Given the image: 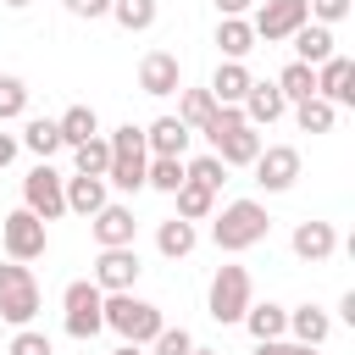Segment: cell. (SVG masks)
<instances>
[{
    "label": "cell",
    "mask_w": 355,
    "mask_h": 355,
    "mask_svg": "<svg viewBox=\"0 0 355 355\" xmlns=\"http://www.w3.org/2000/svg\"><path fill=\"white\" fill-rule=\"evenodd\" d=\"M316 94L333 105H355V61L349 55H327L316 67Z\"/></svg>",
    "instance_id": "obj_13"
},
{
    "label": "cell",
    "mask_w": 355,
    "mask_h": 355,
    "mask_svg": "<svg viewBox=\"0 0 355 355\" xmlns=\"http://www.w3.org/2000/svg\"><path fill=\"white\" fill-rule=\"evenodd\" d=\"M211 155H216L222 166H250V161L261 155V133H255L250 122H239V128H227V133L211 139Z\"/></svg>",
    "instance_id": "obj_15"
},
{
    "label": "cell",
    "mask_w": 355,
    "mask_h": 355,
    "mask_svg": "<svg viewBox=\"0 0 355 355\" xmlns=\"http://www.w3.org/2000/svg\"><path fill=\"white\" fill-rule=\"evenodd\" d=\"M61 327H67V338H94L100 327H105V294H100V283L94 277H78V283H67L61 288Z\"/></svg>",
    "instance_id": "obj_3"
},
{
    "label": "cell",
    "mask_w": 355,
    "mask_h": 355,
    "mask_svg": "<svg viewBox=\"0 0 355 355\" xmlns=\"http://www.w3.org/2000/svg\"><path fill=\"white\" fill-rule=\"evenodd\" d=\"M250 166H255V183L266 194H288L300 183V150L294 144H261V155Z\"/></svg>",
    "instance_id": "obj_8"
},
{
    "label": "cell",
    "mask_w": 355,
    "mask_h": 355,
    "mask_svg": "<svg viewBox=\"0 0 355 355\" xmlns=\"http://www.w3.org/2000/svg\"><path fill=\"white\" fill-rule=\"evenodd\" d=\"M189 355H216V349H200V344H194V349H189Z\"/></svg>",
    "instance_id": "obj_47"
},
{
    "label": "cell",
    "mask_w": 355,
    "mask_h": 355,
    "mask_svg": "<svg viewBox=\"0 0 355 355\" xmlns=\"http://www.w3.org/2000/svg\"><path fill=\"white\" fill-rule=\"evenodd\" d=\"M183 178H194V183H205V189H222V183H227V166H222L216 155H194V161H183Z\"/></svg>",
    "instance_id": "obj_36"
},
{
    "label": "cell",
    "mask_w": 355,
    "mask_h": 355,
    "mask_svg": "<svg viewBox=\"0 0 355 355\" xmlns=\"http://www.w3.org/2000/svg\"><path fill=\"white\" fill-rule=\"evenodd\" d=\"M239 322L250 327V338H255V344H266V338H283V333H288V311H283L277 300H266V305H255V300H250V311H244Z\"/></svg>",
    "instance_id": "obj_22"
},
{
    "label": "cell",
    "mask_w": 355,
    "mask_h": 355,
    "mask_svg": "<svg viewBox=\"0 0 355 355\" xmlns=\"http://www.w3.org/2000/svg\"><path fill=\"white\" fill-rule=\"evenodd\" d=\"M17 144H22V150H33L39 161H50L55 150H67V144H61L55 116H28V122H22V133H17Z\"/></svg>",
    "instance_id": "obj_24"
},
{
    "label": "cell",
    "mask_w": 355,
    "mask_h": 355,
    "mask_svg": "<svg viewBox=\"0 0 355 355\" xmlns=\"http://www.w3.org/2000/svg\"><path fill=\"white\" fill-rule=\"evenodd\" d=\"M139 250L133 244H116V250H100L94 255V283H100V294H122V288H133L139 283Z\"/></svg>",
    "instance_id": "obj_10"
},
{
    "label": "cell",
    "mask_w": 355,
    "mask_h": 355,
    "mask_svg": "<svg viewBox=\"0 0 355 355\" xmlns=\"http://www.w3.org/2000/svg\"><path fill=\"white\" fill-rule=\"evenodd\" d=\"M305 11H311V22H344L349 17V0H305Z\"/></svg>",
    "instance_id": "obj_40"
},
{
    "label": "cell",
    "mask_w": 355,
    "mask_h": 355,
    "mask_svg": "<svg viewBox=\"0 0 355 355\" xmlns=\"http://www.w3.org/2000/svg\"><path fill=\"white\" fill-rule=\"evenodd\" d=\"M0 6H11V11H22V6H33V0H0Z\"/></svg>",
    "instance_id": "obj_46"
},
{
    "label": "cell",
    "mask_w": 355,
    "mask_h": 355,
    "mask_svg": "<svg viewBox=\"0 0 355 355\" xmlns=\"http://www.w3.org/2000/svg\"><path fill=\"white\" fill-rule=\"evenodd\" d=\"M239 111H244L250 128H272L277 116H288V100H283L277 83H250V94L239 100Z\"/></svg>",
    "instance_id": "obj_14"
},
{
    "label": "cell",
    "mask_w": 355,
    "mask_h": 355,
    "mask_svg": "<svg viewBox=\"0 0 355 355\" xmlns=\"http://www.w3.org/2000/svg\"><path fill=\"white\" fill-rule=\"evenodd\" d=\"M288 111H294L300 133H333V122H338V105L322 100V94H305V100H294Z\"/></svg>",
    "instance_id": "obj_27"
},
{
    "label": "cell",
    "mask_w": 355,
    "mask_h": 355,
    "mask_svg": "<svg viewBox=\"0 0 355 355\" xmlns=\"http://www.w3.org/2000/svg\"><path fill=\"white\" fill-rule=\"evenodd\" d=\"M105 327L122 333L128 344H150V338L166 327V316H161V305H150V300H139L133 288H122V294H105Z\"/></svg>",
    "instance_id": "obj_2"
},
{
    "label": "cell",
    "mask_w": 355,
    "mask_h": 355,
    "mask_svg": "<svg viewBox=\"0 0 355 355\" xmlns=\"http://www.w3.org/2000/svg\"><path fill=\"white\" fill-rule=\"evenodd\" d=\"M288 244H294V255H300V261L322 266V261L338 250V233H333V222H316V216H311V222H300V227H294V239H288Z\"/></svg>",
    "instance_id": "obj_16"
},
{
    "label": "cell",
    "mask_w": 355,
    "mask_h": 355,
    "mask_svg": "<svg viewBox=\"0 0 355 355\" xmlns=\"http://www.w3.org/2000/svg\"><path fill=\"white\" fill-rule=\"evenodd\" d=\"M17 150H22V144H17V133H0V172L17 161Z\"/></svg>",
    "instance_id": "obj_43"
},
{
    "label": "cell",
    "mask_w": 355,
    "mask_h": 355,
    "mask_svg": "<svg viewBox=\"0 0 355 355\" xmlns=\"http://www.w3.org/2000/svg\"><path fill=\"white\" fill-rule=\"evenodd\" d=\"M211 111H216L211 89H183V100H178V122H183L189 133H200V128L211 122Z\"/></svg>",
    "instance_id": "obj_32"
},
{
    "label": "cell",
    "mask_w": 355,
    "mask_h": 355,
    "mask_svg": "<svg viewBox=\"0 0 355 355\" xmlns=\"http://www.w3.org/2000/svg\"><path fill=\"white\" fill-rule=\"evenodd\" d=\"M22 205H28L39 222H55V216H67V178H61L50 161H39V166L22 178Z\"/></svg>",
    "instance_id": "obj_7"
},
{
    "label": "cell",
    "mask_w": 355,
    "mask_h": 355,
    "mask_svg": "<svg viewBox=\"0 0 355 355\" xmlns=\"http://www.w3.org/2000/svg\"><path fill=\"white\" fill-rule=\"evenodd\" d=\"M0 244H6V261H39L50 250V222H39L28 205H17L0 216Z\"/></svg>",
    "instance_id": "obj_6"
},
{
    "label": "cell",
    "mask_w": 355,
    "mask_h": 355,
    "mask_svg": "<svg viewBox=\"0 0 355 355\" xmlns=\"http://www.w3.org/2000/svg\"><path fill=\"white\" fill-rule=\"evenodd\" d=\"M178 183H183V155H150V166H144V189L172 194Z\"/></svg>",
    "instance_id": "obj_33"
},
{
    "label": "cell",
    "mask_w": 355,
    "mask_h": 355,
    "mask_svg": "<svg viewBox=\"0 0 355 355\" xmlns=\"http://www.w3.org/2000/svg\"><path fill=\"white\" fill-rule=\"evenodd\" d=\"M144 349H150V355H189V349H194V333H189V327H161Z\"/></svg>",
    "instance_id": "obj_37"
},
{
    "label": "cell",
    "mask_w": 355,
    "mask_h": 355,
    "mask_svg": "<svg viewBox=\"0 0 355 355\" xmlns=\"http://www.w3.org/2000/svg\"><path fill=\"white\" fill-rule=\"evenodd\" d=\"M255 355H316V349L294 344V338H266V344H255Z\"/></svg>",
    "instance_id": "obj_41"
},
{
    "label": "cell",
    "mask_w": 355,
    "mask_h": 355,
    "mask_svg": "<svg viewBox=\"0 0 355 355\" xmlns=\"http://www.w3.org/2000/svg\"><path fill=\"white\" fill-rule=\"evenodd\" d=\"M89 233H94V244H100V250L133 244V233H139V222H133V205H116V200H105V205L89 216Z\"/></svg>",
    "instance_id": "obj_12"
},
{
    "label": "cell",
    "mask_w": 355,
    "mask_h": 355,
    "mask_svg": "<svg viewBox=\"0 0 355 355\" xmlns=\"http://www.w3.org/2000/svg\"><path fill=\"white\" fill-rule=\"evenodd\" d=\"M33 316H39V277L28 261H6L0 266V322L28 327Z\"/></svg>",
    "instance_id": "obj_5"
},
{
    "label": "cell",
    "mask_w": 355,
    "mask_h": 355,
    "mask_svg": "<svg viewBox=\"0 0 355 355\" xmlns=\"http://www.w3.org/2000/svg\"><path fill=\"white\" fill-rule=\"evenodd\" d=\"M277 89H283V100L294 105V100H305V94H316V67H305V61H288L277 78H272Z\"/></svg>",
    "instance_id": "obj_31"
},
{
    "label": "cell",
    "mask_w": 355,
    "mask_h": 355,
    "mask_svg": "<svg viewBox=\"0 0 355 355\" xmlns=\"http://www.w3.org/2000/svg\"><path fill=\"white\" fill-rule=\"evenodd\" d=\"M72 161H78V172H89V178H105V166H111V144L94 133V139H83V144H72Z\"/></svg>",
    "instance_id": "obj_34"
},
{
    "label": "cell",
    "mask_w": 355,
    "mask_h": 355,
    "mask_svg": "<svg viewBox=\"0 0 355 355\" xmlns=\"http://www.w3.org/2000/svg\"><path fill=\"white\" fill-rule=\"evenodd\" d=\"M250 300H255V283H250V272L244 266H216L211 272V288H205V311H211V322H239L244 311H250Z\"/></svg>",
    "instance_id": "obj_4"
},
{
    "label": "cell",
    "mask_w": 355,
    "mask_h": 355,
    "mask_svg": "<svg viewBox=\"0 0 355 355\" xmlns=\"http://www.w3.org/2000/svg\"><path fill=\"white\" fill-rule=\"evenodd\" d=\"M61 6H67V11H72V17H89V22H94V17H105V11H111V0H61Z\"/></svg>",
    "instance_id": "obj_42"
},
{
    "label": "cell",
    "mask_w": 355,
    "mask_h": 355,
    "mask_svg": "<svg viewBox=\"0 0 355 355\" xmlns=\"http://www.w3.org/2000/svg\"><path fill=\"white\" fill-rule=\"evenodd\" d=\"M216 222H211V239H216V250L222 255H239V250H255L266 233H272V216H266V205L261 200H227L222 211H211Z\"/></svg>",
    "instance_id": "obj_1"
},
{
    "label": "cell",
    "mask_w": 355,
    "mask_h": 355,
    "mask_svg": "<svg viewBox=\"0 0 355 355\" xmlns=\"http://www.w3.org/2000/svg\"><path fill=\"white\" fill-rule=\"evenodd\" d=\"M6 355H55V344H50V338H44V333L28 322V327H17V333H11Z\"/></svg>",
    "instance_id": "obj_38"
},
{
    "label": "cell",
    "mask_w": 355,
    "mask_h": 355,
    "mask_svg": "<svg viewBox=\"0 0 355 355\" xmlns=\"http://www.w3.org/2000/svg\"><path fill=\"white\" fill-rule=\"evenodd\" d=\"M250 83H255V78H250V67H244V61H222V67L211 72V83H205V89H211V100H216V105H239V100L250 94Z\"/></svg>",
    "instance_id": "obj_20"
},
{
    "label": "cell",
    "mask_w": 355,
    "mask_h": 355,
    "mask_svg": "<svg viewBox=\"0 0 355 355\" xmlns=\"http://www.w3.org/2000/svg\"><path fill=\"white\" fill-rule=\"evenodd\" d=\"M105 17H116V28H128V33H150L155 17H161V6L155 0H111Z\"/></svg>",
    "instance_id": "obj_29"
},
{
    "label": "cell",
    "mask_w": 355,
    "mask_h": 355,
    "mask_svg": "<svg viewBox=\"0 0 355 355\" xmlns=\"http://www.w3.org/2000/svg\"><path fill=\"white\" fill-rule=\"evenodd\" d=\"M189 139H194V133H189L178 116H155V122L144 128V150H150V155H183Z\"/></svg>",
    "instance_id": "obj_21"
},
{
    "label": "cell",
    "mask_w": 355,
    "mask_h": 355,
    "mask_svg": "<svg viewBox=\"0 0 355 355\" xmlns=\"http://www.w3.org/2000/svg\"><path fill=\"white\" fill-rule=\"evenodd\" d=\"M288 39H294V61H305V67H322L327 55H338V50H333L338 39H333V28H327V22H300Z\"/></svg>",
    "instance_id": "obj_18"
},
{
    "label": "cell",
    "mask_w": 355,
    "mask_h": 355,
    "mask_svg": "<svg viewBox=\"0 0 355 355\" xmlns=\"http://www.w3.org/2000/svg\"><path fill=\"white\" fill-rule=\"evenodd\" d=\"M111 355H144V344H128V338H122V344H116Z\"/></svg>",
    "instance_id": "obj_45"
},
{
    "label": "cell",
    "mask_w": 355,
    "mask_h": 355,
    "mask_svg": "<svg viewBox=\"0 0 355 355\" xmlns=\"http://www.w3.org/2000/svg\"><path fill=\"white\" fill-rule=\"evenodd\" d=\"M327 333H333V316H327L322 305H311V300H305V305H294V311H288V333H283V338L322 349V344H327Z\"/></svg>",
    "instance_id": "obj_17"
},
{
    "label": "cell",
    "mask_w": 355,
    "mask_h": 355,
    "mask_svg": "<svg viewBox=\"0 0 355 355\" xmlns=\"http://www.w3.org/2000/svg\"><path fill=\"white\" fill-rule=\"evenodd\" d=\"M172 200H178V216H183V222H205V216L216 211V189H205V183H194V178H183V183L172 189Z\"/></svg>",
    "instance_id": "obj_28"
},
{
    "label": "cell",
    "mask_w": 355,
    "mask_h": 355,
    "mask_svg": "<svg viewBox=\"0 0 355 355\" xmlns=\"http://www.w3.org/2000/svg\"><path fill=\"white\" fill-rule=\"evenodd\" d=\"M111 155H128V150H144V128H133V122H122V128H111Z\"/></svg>",
    "instance_id": "obj_39"
},
{
    "label": "cell",
    "mask_w": 355,
    "mask_h": 355,
    "mask_svg": "<svg viewBox=\"0 0 355 355\" xmlns=\"http://www.w3.org/2000/svg\"><path fill=\"white\" fill-rule=\"evenodd\" d=\"M194 244H200V233H194V222H183V216H166V222L155 227V250H161L166 261L194 255Z\"/></svg>",
    "instance_id": "obj_26"
},
{
    "label": "cell",
    "mask_w": 355,
    "mask_h": 355,
    "mask_svg": "<svg viewBox=\"0 0 355 355\" xmlns=\"http://www.w3.org/2000/svg\"><path fill=\"white\" fill-rule=\"evenodd\" d=\"M144 166H150V150L111 155V166H105V183H111V189H122V194H139V189H144Z\"/></svg>",
    "instance_id": "obj_25"
},
{
    "label": "cell",
    "mask_w": 355,
    "mask_h": 355,
    "mask_svg": "<svg viewBox=\"0 0 355 355\" xmlns=\"http://www.w3.org/2000/svg\"><path fill=\"white\" fill-rule=\"evenodd\" d=\"M28 116V83L17 72H0V122H17Z\"/></svg>",
    "instance_id": "obj_35"
},
{
    "label": "cell",
    "mask_w": 355,
    "mask_h": 355,
    "mask_svg": "<svg viewBox=\"0 0 355 355\" xmlns=\"http://www.w3.org/2000/svg\"><path fill=\"white\" fill-rule=\"evenodd\" d=\"M211 6H216V17H244L255 0H211Z\"/></svg>",
    "instance_id": "obj_44"
},
{
    "label": "cell",
    "mask_w": 355,
    "mask_h": 355,
    "mask_svg": "<svg viewBox=\"0 0 355 355\" xmlns=\"http://www.w3.org/2000/svg\"><path fill=\"white\" fill-rule=\"evenodd\" d=\"M139 89H144L150 100L178 94V89H183V67H178V55H172V50H144V61H139Z\"/></svg>",
    "instance_id": "obj_11"
},
{
    "label": "cell",
    "mask_w": 355,
    "mask_h": 355,
    "mask_svg": "<svg viewBox=\"0 0 355 355\" xmlns=\"http://www.w3.org/2000/svg\"><path fill=\"white\" fill-rule=\"evenodd\" d=\"M216 50H222V61H244V55L255 50L250 17H222V22H216Z\"/></svg>",
    "instance_id": "obj_23"
},
{
    "label": "cell",
    "mask_w": 355,
    "mask_h": 355,
    "mask_svg": "<svg viewBox=\"0 0 355 355\" xmlns=\"http://www.w3.org/2000/svg\"><path fill=\"white\" fill-rule=\"evenodd\" d=\"M300 22H311L305 0H266V6H255V17H250L255 39H266V44H283V39H288Z\"/></svg>",
    "instance_id": "obj_9"
},
{
    "label": "cell",
    "mask_w": 355,
    "mask_h": 355,
    "mask_svg": "<svg viewBox=\"0 0 355 355\" xmlns=\"http://www.w3.org/2000/svg\"><path fill=\"white\" fill-rule=\"evenodd\" d=\"M105 200H111V183L105 178H89V172H72L67 178V211L72 216H94Z\"/></svg>",
    "instance_id": "obj_19"
},
{
    "label": "cell",
    "mask_w": 355,
    "mask_h": 355,
    "mask_svg": "<svg viewBox=\"0 0 355 355\" xmlns=\"http://www.w3.org/2000/svg\"><path fill=\"white\" fill-rule=\"evenodd\" d=\"M55 128H61V144H83L100 133V116H94V105H67L55 116Z\"/></svg>",
    "instance_id": "obj_30"
}]
</instances>
